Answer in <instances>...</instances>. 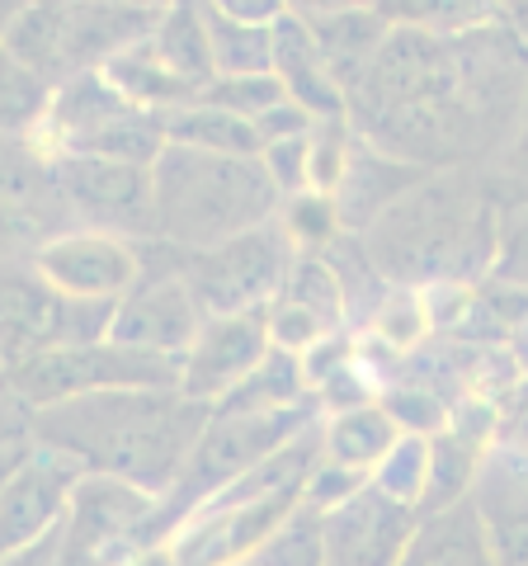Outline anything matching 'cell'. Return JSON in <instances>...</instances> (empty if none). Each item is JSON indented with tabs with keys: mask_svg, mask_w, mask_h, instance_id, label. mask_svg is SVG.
<instances>
[{
	"mask_svg": "<svg viewBox=\"0 0 528 566\" xmlns=\"http://www.w3.org/2000/svg\"><path fill=\"white\" fill-rule=\"evenodd\" d=\"M528 109V52L500 24L439 39L392 29L349 91V123L373 151L415 170H467L519 128Z\"/></svg>",
	"mask_w": 528,
	"mask_h": 566,
	"instance_id": "obj_1",
	"label": "cell"
},
{
	"mask_svg": "<svg viewBox=\"0 0 528 566\" xmlns=\"http://www.w3.org/2000/svg\"><path fill=\"white\" fill-rule=\"evenodd\" d=\"M208 416L213 406L184 397L180 387H123L39 406L29 411V439L76 458L85 472L166 501L199 449Z\"/></svg>",
	"mask_w": 528,
	"mask_h": 566,
	"instance_id": "obj_2",
	"label": "cell"
},
{
	"mask_svg": "<svg viewBox=\"0 0 528 566\" xmlns=\"http://www.w3.org/2000/svg\"><path fill=\"white\" fill-rule=\"evenodd\" d=\"M500 199L490 175L434 170L359 237L368 264L397 289H439L490 274Z\"/></svg>",
	"mask_w": 528,
	"mask_h": 566,
	"instance_id": "obj_3",
	"label": "cell"
},
{
	"mask_svg": "<svg viewBox=\"0 0 528 566\" xmlns=\"http://www.w3.org/2000/svg\"><path fill=\"white\" fill-rule=\"evenodd\" d=\"M156 241L180 255L213 251L255 227L284 218V189L260 156H218L193 147H166L151 166Z\"/></svg>",
	"mask_w": 528,
	"mask_h": 566,
	"instance_id": "obj_4",
	"label": "cell"
},
{
	"mask_svg": "<svg viewBox=\"0 0 528 566\" xmlns=\"http://www.w3.org/2000/svg\"><path fill=\"white\" fill-rule=\"evenodd\" d=\"M161 10H128L109 0H29L6 48L52 85L95 76L133 43H142Z\"/></svg>",
	"mask_w": 528,
	"mask_h": 566,
	"instance_id": "obj_5",
	"label": "cell"
},
{
	"mask_svg": "<svg viewBox=\"0 0 528 566\" xmlns=\"http://www.w3.org/2000/svg\"><path fill=\"white\" fill-rule=\"evenodd\" d=\"M39 147L47 156H95V161L156 166V156L170 147V137H166V114L142 109L118 85H109L104 71H95V76L57 85Z\"/></svg>",
	"mask_w": 528,
	"mask_h": 566,
	"instance_id": "obj_6",
	"label": "cell"
},
{
	"mask_svg": "<svg viewBox=\"0 0 528 566\" xmlns=\"http://www.w3.org/2000/svg\"><path fill=\"white\" fill-rule=\"evenodd\" d=\"M114 326V307L76 303L33 270V260L0 255V374L52 349L104 340Z\"/></svg>",
	"mask_w": 528,
	"mask_h": 566,
	"instance_id": "obj_7",
	"label": "cell"
},
{
	"mask_svg": "<svg viewBox=\"0 0 528 566\" xmlns=\"http://www.w3.org/2000/svg\"><path fill=\"white\" fill-rule=\"evenodd\" d=\"M6 382L29 411H39V406H57L91 392H123V387H180V359L118 345L104 335L91 345L39 354V359L6 374Z\"/></svg>",
	"mask_w": 528,
	"mask_h": 566,
	"instance_id": "obj_8",
	"label": "cell"
},
{
	"mask_svg": "<svg viewBox=\"0 0 528 566\" xmlns=\"http://www.w3.org/2000/svg\"><path fill=\"white\" fill-rule=\"evenodd\" d=\"M293 260H297V241L288 237L284 218H278L270 227H255V232L213 245V251L184 255V279L208 316L264 312L284 293Z\"/></svg>",
	"mask_w": 528,
	"mask_h": 566,
	"instance_id": "obj_9",
	"label": "cell"
},
{
	"mask_svg": "<svg viewBox=\"0 0 528 566\" xmlns=\"http://www.w3.org/2000/svg\"><path fill=\"white\" fill-rule=\"evenodd\" d=\"M203 322L208 312L184 279V255L166 241H142V279L114 307L109 340L184 359V349L203 331Z\"/></svg>",
	"mask_w": 528,
	"mask_h": 566,
	"instance_id": "obj_10",
	"label": "cell"
},
{
	"mask_svg": "<svg viewBox=\"0 0 528 566\" xmlns=\"http://www.w3.org/2000/svg\"><path fill=\"white\" fill-rule=\"evenodd\" d=\"M62 208L72 232H109L128 241H156V189L151 166L95 161V156H52Z\"/></svg>",
	"mask_w": 528,
	"mask_h": 566,
	"instance_id": "obj_11",
	"label": "cell"
},
{
	"mask_svg": "<svg viewBox=\"0 0 528 566\" xmlns=\"http://www.w3.org/2000/svg\"><path fill=\"white\" fill-rule=\"evenodd\" d=\"M85 468L47 444H24V453L0 472V557L57 534L72 510Z\"/></svg>",
	"mask_w": 528,
	"mask_h": 566,
	"instance_id": "obj_12",
	"label": "cell"
},
{
	"mask_svg": "<svg viewBox=\"0 0 528 566\" xmlns=\"http://www.w3.org/2000/svg\"><path fill=\"white\" fill-rule=\"evenodd\" d=\"M72 232L52 156L33 142H0V255L33 260L52 237Z\"/></svg>",
	"mask_w": 528,
	"mask_h": 566,
	"instance_id": "obj_13",
	"label": "cell"
},
{
	"mask_svg": "<svg viewBox=\"0 0 528 566\" xmlns=\"http://www.w3.org/2000/svg\"><path fill=\"white\" fill-rule=\"evenodd\" d=\"M39 270L52 289H62L76 303H104L118 307L133 293V283L142 279V241L109 237V232H62L52 237L39 255Z\"/></svg>",
	"mask_w": 528,
	"mask_h": 566,
	"instance_id": "obj_14",
	"label": "cell"
},
{
	"mask_svg": "<svg viewBox=\"0 0 528 566\" xmlns=\"http://www.w3.org/2000/svg\"><path fill=\"white\" fill-rule=\"evenodd\" d=\"M274 354L270 335V307L264 312H232V316H208L203 331L180 359V392L218 406L255 374Z\"/></svg>",
	"mask_w": 528,
	"mask_h": 566,
	"instance_id": "obj_15",
	"label": "cell"
},
{
	"mask_svg": "<svg viewBox=\"0 0 528 566\" xmlns=\"http://www.w3.org/2000/svg\"><path fill=\"white\" fill-rule=\"evenodd\" d=\"M420 510L368 482L349 501L321 510L326 566H401L415 538Z\"/></svg>",
	"mask_w": 528,
	"mask_h": 566,
	"instance_id": "obj_16",
	"label": "cell"
},
{
	"mask_svg": "<svg viewBox=\"0 0 528 566\" xmlns=\"http://www.w3.org/2000/svg\"><path fill=\"white\" fill-rule=\"evenodd\" d=\"M477 524L500 566H528V453L496 439L467 491Z\"/></svg>",
	"mask_w": 528,
	"mask_h": 566,
	"instance_id": "obj_17",
	"label": "cell"
},
{
	"mask_svg": "<svg viewBox=\"0 0 528 566\" xmlns=\"http://www.w3.org/2000/svg\"><path fill=\"white\" fill-rule=\"evenodd\" d=\"M401 420L387 411L382 401H363V406H345L321 420V458L340 463L349 472L373 476L382 468V458L401 444Z\"/></svg>",
	"mask_w": 528,
	"mask_h": 566,
	"instance_id": "obj_18",
	"label": "cell"
},
{
	"mask_svg": "<svg viewBox=\"0 0 528 566\" xmlns=\"http://www.w3.org/2000/svg\"><path fill=\"white\" fill-rule=\"evenodd\" d=\"M401 566H500V562L490 553L472 501H457V505L420 515Z\"/></svg>",
	"mask_w": 528,
	"mask_h": 566,
	"instance_id": "obj_19",
	"label": "cell"
},
{
	"mask_svg": "<svg viewBox=\"0 0 528 566\" xmlns=\"http://www.w3.org/2000/svg\"><path fill=\"white\" fill-rule=\"evenodd\" d=\"M147 48L156 52V62L175 71L193 91H208L218 76L213 66V39H208V20H203V0H170L161 10V20L147 33Z\"/></svg>",
	"mask_w": 528,
	"mask_h": 566,
	"instance_id": "obj_20",
	"label": "cell"
},
{
	"mask_svg": "<svg viewBox=\"0 0 528 566\" xmlns=\"http://www.w3.org/2000/svg\"><path fill=\"white\" fill-rule=\"evenodd\" d=\"M307 29H311V43H316V52H321L326 71L336 76V85L345 95L363 81V71L373 66V57L387 43V33H392V24H387L378 10L336 14V20H321V24H307Z\"/></svg>",
	"mask_w": 528,
	"mask_h": 566,
	"instance_id": "obj_21",
	"label": "cell"
},
{
	"mask_svg": "<svg viewBox=\"0 0 528 566\" xmlns=\"http://www.w3.org/2000/svg\"><path fill=\"white\" fill-rule=\"evenodd\" d=\"M57 85L39 76L29 62H20L10 48H0V142H33L47 128Z\"/></svg>",
	"mask_w": 528,
	"mask_h": 566,
	"instance_id": "obj_22",
	"label": "cell"
},
{
	"mask_svg": "<svg viewBox=\"0 0 528 566\" xmlns=\"http://www.w3.org/2000/svg\"><path fill=\"white\" fill-rule=\"evenodd\" d=\"M166 137H170V147L218 151V156H260L264 151L251 118L222 109V104H208V99H193L184 109L166 114Z\"/></svg>",
	"mask_w": 528,
	"mask_h": 566,
	"instance_id": "obj_23",
	"label": "cell"
},
{
	"mask_svg": "<svg viewBox=\"0 0 528 566\" xmlns=\"http://www.w3.org/2000/svg\"><path fill=\"white\" fill-rule=\"evenodd\" d=\"M378 14L392 29L439 33V39H463L505 20V0H378Z\"/></svg>",
	"mask_w": 528,
	"mask_h": 566,
	"instance_id": "obj_24",
	"label": "cell"
},
{
	"mask_svg": "<svg viewBox=\"0 0 528 566\" xmlns=\"http://www.w3.org/2000/svg\"><path fill=\"white\" fill-rule=\"evenodd\" d=\"M203 20H208V39H213L218 76H264V71H274V29H274L236 24V20H226V14H218L208 0H203Z\"/></svg>",
	"mask_w": 528,
	"mask_h": 566,
	"instance_id": "obj_25",
	"label": "cell"
},
{
	"mask_svg": "<svg viewBox=\"0 0 528 566\" xmlns=\"http://www.w3.org/2000/svg\"><path fill=\"white\" fill-rule=\"evenodd\" d=\"M430 458H434V439L430 434H401V444L382 458V468L373 472V486L387 495L406 501L415 510H425V491H430Z\"/></svg>",
	"mask_w": 528,
	"mask_h": 566,
	"instance_id": "obj_26",
	"label": "cell"
},
{
	"mask_svg": "<svg viewBox=\"0 0 528 566\" xmlns=\"http://www.w3.org/2000/svg\"><path fill=\"white\" fill-rule=\"evenodd\" d=\"M251 566H326V538H321V510L307 501L278 524V534L255 553Z\"/></svg>",
	"mask_w": 528,
	"mask_h": 566,
	"instance_id": "obj_27",
	"label": "cell"
},
{
	"mask_svg": "<svg viewBox=\"0 0 528 566\" xmlns=\"http://www.w3.org/2000/svg\"><path fill=\"white\" fill-rule=\"evenodd\" d=\"M199 99L222 104V109H232V114H241V118L260 123L264 114H274L278 104H288L293 95L284 91V81H278L274 71H264V76H218Z\"/></svg>",
	"mask_w": 528,
	"mask_h": 566,
	"instance_id": "obj_28",
	"label": "cell"
},
{
	"mask_svg": "<svg viewBox=\"0 0 528 566\" xmlns=\"http://www.w3.org/2000/svg\"><path fill=\"white\" fill-rule=\"evenodd\" d=\"M490 279L505 289H528V203H500Z\"/></svg>",
	"mask_w": 528,
	"mask_h": 566,
	"instance_id": "obj_29",
	"label": "cell"
},
{
	"mask_svg": "<svg viewBox=\"0 0 528 566\" xmlns=\"http://www.w3.org/2000/svg\"><path fill=\"white\" fill-rule=\"evenodd\" d=\"M490 185H496L500 203H528V109L519 118V128L509 133V142L496 156V170H490Z\"/></svg>",
	"mask_w": 528,
	"mask_h": 566,
	"instance_id": "obj_30",
	"label": "cell"
},
{
	"mask_svg": "<svg viewBox=\"0 0 528 566\" xmlns=\"http://www.w3.org/2000/svg\"><path fill=\"white\" fill-rule=\"evenodd\" d=\"M24 444H29V406L0 378V463H6L10 453H20Z\"/></svg>",
	"mask_w": 528,
	"mask_h": 566,
	"instance_id": "obj_31",
	"label": "cell"
},
{
	"mask_svg": "<svg viewBox=\"0 0 528 566\" xmlns=\"http://www.w3.org/2000/svg\"><path fill=\"white\" fill-rule=\"evenodd\" d=\"M218 14L236 24H260V29H274L278 20H288V6L284 0H208Z\"/></svg>",
	"mask_w": 528,
	"mask_h": 566,
	"instance_id": "obj_32",
	"label": "cell"
},
{
	"mask_svg": "<svg viewBox=\"0 0 528 566\" xmlns=\"http://www.w3.org/2000/svg\"><path fill=\"white\" fill-rule=\"evenodd\" d=\"M293 20L303 24H321L336 20V14H359V10H378V0H284Z\"/></svg>",
	"mask_w": 528,
	"mask_h": 566,
	"instance_id": "obj_33",
	"label": "cell"
},
{
	"mask_svg": "<svg viewBox=\"0 0 528 566\" xmlns=\"http://www.w3.org/2000/svg\"><path fill=\"white\" fill-rule=\"evenodd\" d=\"M57 553H62V528L57 534H47V538H39V543L20 547V553L0 557V566H57Z\"/></svg>",
	"mask_w": 528,
	"mask_h": 566,
	"instance_id": "obj_34",
	"label": "cell"
},
{
	"mask_svg": "<svg viewBox=\"0 0 528 566\" xmlns=\"http://www.w3.org/2000/svg\"><path fill=\"white\" fill-rule=\"evenodd\" d=\"M505 444H519L528 453V382L509 397V411H505V430H500Z\"/></svg>",
	"mask_w": 528,
	"mask_h": 566,
	"instance_id": "obj_35",
	"label": "cell"
},
{
	"mask_svg": "<svg viewBox=\"0 0 528 566\" xmlns=\"http://www.w3.org/2000/svg\"><path fill=\"white\" fill-rule=\"evenodd\" d=\"M505 29L515 33L528 52V0H505Z\"/></svg>",
	"mask_w": 528,
	"mask_h": 566,
	"instance_id": "obj_36",
	"label": "cell"
},
{
	"mask_svg": "<svg viewBox=\"0 0 528 566\" xmlns=\"http://www.w3.org/2000/svg\"><path fill=\"white\" fill-rule=\"evenodd\" d=\"M24 6H29V0H0V48H6L10 29H14V20L24 14Z\"/></svg>",
	"mask_w": 528,
	"mask_h": 566,
	"instance_id": "obj_37",
	"label": "cell"
},
{
	"mask_svg": "<svg viewBox=\"0 0 528 566\" xmlns=\"http://www.w3.org/2000/svg\"><path fill=\"white\" fill-rule=\"evenodd\" d=\"M128 566H175V557H170V547H147V553L133 557Z\"/></svg>",
	"mask_w": 528,
	"mask_h": 566,
	"instance_id": "obj_38",
	"label": "cell"
},
{
	"mask_svg": "<svg viewBox=\"0 0 528 566\" xmlns=\"http://www.w3.org/2000/svg\"><path fill=\"white\" fill-rule=\"evenodd\" d=\"M109 6H128V10H166L170 0H109Z\"/></svg>",
	"mask_w": 528,
	"mask_h": 566,
	"instance_id": "obj_39",
	"label": "cell"
},
{
	"mask_svg": "<svg viewBox=\"0 0 528 566\" xmlns=\"http://www.w3.org/2000/svg\"><path fill=\"white\" fill-rule=\"evenodd\" d=\"M245 566H251V562H245Z\"/></svg>",
	"mask_w": 528,
	"mask_h": 566,
	"instance_id": "obj_40",
	"label": "cell"
},
{
	"mask_svg": "<svg viewBox=\"0 0 528 566\" xmlns=\"http://www.w3.org/2000/svg\"><path fill=\"white\" fill-rule=\"evenodd\" d=\"M0 378H6V374H0Z\"/></svg>",
	"mask_w": 528,
	"mask_h": 566,
	"instance_id": "obj_41",
	"label": "cell"
}]
</instances>
